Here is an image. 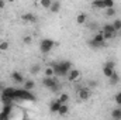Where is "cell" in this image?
<instances>
[{"instance_id": "obj_1", "label": "cell", "mask_w": 121, "mask_h": 120, "mask_svg": "<svg viewBox=\"0 0 121 120\" xmlns=\"http://www.w3.org/2000/svg\"><path fill=\"white\" fill-rule=\"evenodd\" d=\"M54 72L58 76H68V72L72 69V62L70 61H63L59 64H54Z\"/></svg>"}, {"instance_id": "obj_2", "label": "cell", "mask_w": 121, "mask_h": 120, "mask_svg": "<svg viewBox=\"0 0 121 120\" xmlns=\"http://www.w3.org/2000/svg\"><path fill=\"white\" fill-rule=\"evenodd\" d=\"M54 47H55V41L51 40V38H44V40L39 42V50H41L42 54H48Z\"/></svg>"}, {"instance_id": "obj_3", "label": "cell", "mask_w": 121, "mask_h": 120, "mask_svg": "<svg viewBox=\"0 0 121 120\" xmlns=\"http://www.w3.org/2000/svg\"><path fill=\"white\" fill-rule=\"evenodd\" d=\"M42 83H44V86L45 88H48V89L54 90V92H56L58 90V82L54 79V76H45L44 78V81H42Z\"/></svg>"}, {"instance_id": "obj_4", "label": "cell", "mask_w": 121, "mask_h": 120, "mask_svg": "<svg viewBox=\"0 0 121 120\" xmlns=\"http://www.w3.org/2000/svg\"><path fill=\"white\" fill-rule=\"evenodd\" d=\"M79 78H80V71H79V69L72 68V69L68 72V81H69V82H76Z\"/></svg>"}, {"instance_id": "obj_5", "label": "cell", "mask_w": 121, "mask_h": 120, "mask_svg": "<svg viewBox=\"0 0 121 120\" xmlns=\"http://www.w3.org/2000/svg\"><path fill=\"white\" fill-rule=\"evenodd\" d=\"M78 96H79L80 100H87L90 97V90L86 89V88H82V89L78 90Z\"/></svg>"}, {"instance_id": "obj_6", "label": "cell", "mask_w": 121, "mask_h": 120, "mask_svg": "<svg viewBox=\"0 0 121 120\" xmlns=\"http://www.w3.org/2000/svg\"><path fill=\"white\" fill-rule=\"evenodd\" d=\"M14 92H16L14 88H4L1 92V97H9V99L14 100Z\"/></svg>"}, {"instance_id": "obj_7", "label": "cell", "mask_w": 121, "mask_h": 120, "mask_svg": "<svg viewBox=\"0 0 121 120\" xmlns=\"http://www.w3.org/2000/svg\"><path fill=\"white\" fill-rule=\"evenodd\" d=\"M11 79H13V82H16V83H24V76H23L20 72H13V74H11Z\"/></svg>"}, {"instance_id": "obj_8", "label": "cell", "mask_w": 121, "mask_h": 120, "mask_svg": "<svg viewBox=\"0 0 121 120\" xmlns=\"http://www.w3.org/2000/svg\"><path fill=\"white\" fill-rule=\"evenodd\" d=\"M114 72H116L114 66H110V65H106V64H104V66H103V74H104L107 78H110Z\"/></svg>"}, {"instance_id": "obj_9", "label": "cell", "mask_w": 121, "mask_h": 120, "mask_svg": "<svg viewBox=\"0 0 121 120\" xmlns=\"http://www.w3.org/2000/svg\"><path fill=\"white\" fill-rule=\"evenodd\" d=\"M60 105H62V103H60L58 99H56V100H54V102L49 105V110H51L52 113H58V110H59Z\"/></svg>"}, {"instance_id": "obj_10", "label": "cell", "mask_w": 121, "mask_h": 120, "mask_svg": "<svg viewBox=\"0 0 121 120\" xmlns=\"http://www.w3.org/2000/svg\"><path fill=\"white\" fill-rule=\"evenodd\" d=\"M60 10V1H58V0H55V1H52V4H51V7H49V11L51 13H59Z\"/></svg>"}, {"instance_id": "obj_11", "label": "cell", "mask_w": 121, "mask_h": 120, "mask_svg": "<svg viewBox=\"0 0 121 120\" xmlns=\"http://www.w3.org/2000/svg\"><path fill=\"white\" fill-rule=\"evenodd\" d=\"M21 18H23V21H27V23H34V21H35V16H34L32 13H26V14H23Z\"/></svg>"}, {"instance_id": "obj_12", "label": "cell", "mask_w": 121, "mask_h": 120, "mask_svg": "<svg viewBox=\"0 0 121 120\" xmlns=\"http://www.w3.org/2000/svg\"><path fill=\"white\" fill-rule=\"evenodd\" d=\"M58 113H59L60 116H66V115L69 113V107H68V105H66V103H62V105H60Z\"/></svg>"}, {"instance_id": "obj_13", "label": "cell", "mask_w": 121, "mask_h": 120, "mask_svg": "<svg viewBox=\"0 0 121 120\" xmlns=\"http://www.w3.org/2000/svg\"><path fill=\"white\" fill-rule=\"evenodd\" d=\"M86 18H87V16L85 13H79L78 17H76V23L78 24H83V23H86Z\"/></svg>"}, {"instance_id": "obj_14", "label": "cell", "mask_w": 121, "mask_h": 120, "mask_svg": "<svg viewBox=\"0 0 121 120\" xmlns=\"http://www.w3.org/2000/svg\"><path fill=\"white\" fill-rule=\"evenodd\" d=\"M91 4H93V7H96V9H99V10H104V9H106L103 0H93Z\"/></svg>"}, {"instance_id": "obj_15", "label": "cell", "mask_w": 121, "mask_h": 120, "mask_svg": "<svg viewBox=\"0 0 121 120\" xmlns=\"http://www.w3.org/2000/svg\"><path fill=\"white\" fill-rule=\"evenodd\" d=\"M34 86H35V82H34V81H31V79H28V81H24V89L32 90V89H34Z\"/></svg>"}, {"instance_id": "obj_16", "label": "cell", "mask_w": 121, "mask_h": 120, "mask_svg": "<svg viewBox=\"0 0 121 120\" xmlns=\"http://www.w3.org/2000/svg\"><path fill=\"white\" fill-rule=\"evenodd\" d=\"M108 79H110V83H111V85H116V83H118V82H120V76H118V74H117V72H114Z\"/></svg>"}, {"instance_id": "obj_17", "label": "cell", "mask_w": 121, "mask_h": 120, "mask_svg": "<svg viewBox=\"0 0 121 120\" xmlns=\"http://www.w3.org/2000/svg\"><path fill=\"white\" fill-rule=\"evenodd\" d=\"M111 117L113 119H121V109H114L113 112H111Z\"/></svg>"}, {"instance_id": "obj_18", "label": "cell", "mask_w": 121, "mask_h": 120, "mask_svg": "<svg viewBox=\"0 0 121 120\" xmlns=\"http://www.w3.org/2000/svg\"><path fill=\"white\" fill-rule=\"evenodd\" d=\"M101 31H107V32H117V31L114 30V27H113V23L111 24H104V27H103V30Z\"/></svg>"}, {"instance_id": "obj_19", "label": "cell", "mask_w": 121, "mask_h": 120, "mask_svg": "<svg viewBox=\"0 0 121 120\" xmlns=\"http://www.w3.org/2000/svg\"><path fill=\"white\" fill-rule=\"evenodd\" d=\"M113 27H114L116 31H121V20L120 18H116V20L113 21Z\"/></svg>"}, {"instance_id": "obj_20", "label": "cell", "mask_w": 121, "mask_h": 120, "mask_svg": "<svg viewBox=\"0 0 121 120\" xmlns=\"http://www.w3.org/2000/svg\"><path fill=\"white\" fill-rule=\"evenodd\" d=\"M104 10H106V16H108V17L116 16V9H114V7H107V9H104Z\"/></svg>"}, {"instance_id": "obj_21", "label": "cell", "mask_w": 121, "mask_h": 120, "mask_svg": "<svg viewBox=\"0 0 121 120\" xmlns=\"http://www.w3.org/2000/svg\"><path fill=\"white\" fill-rule=\"evenodd\" d=\"M39 4H41V7H44V9H49L51 4H52V0H41Z\"/></svg>"}, {"instance_id": "obj_22", "label": "cell", "mask_w": 121, "mask_h": 120, "mask_svg": "<svg viewBox=\"0 0 121 120\" xmlns=\"http://www.w3.org/2000/svg\"><path fill=\"white\" fill-rule=\"evenodd\" d=\"M39 69H41V66H39L38 64H35V65H32V66H31V69H30L31 75H37V74L39 72Z\"/></svg>"}, {"instance_id": "obj_23", "label": "cell", "mask_w": 121, "mask_h": 120, "mask_svg": "<svg viewBox=\"0 0 121 120\" xmlns=\"http://www.w3.org/2000/svg\"><path fill=\"white\" fill-rule=\"evenodd\" d=\"M58 100H59L60 103H66V102L69 100V95H68V93H60V96L58 97Z\"/></svg>"}, {"instance_id": "obj_24", "label": "cell", "mask_w": 121, "mask_h": 120, "mask_svg": "<svg viewBox=\"0 0 121 120\" xmlns=\"http://www.w3.org/2000/svg\"><path fill=\"white\" fill-rule=\"evenodd\" d=\"M9 50V42L7 41H1L0 42V52H4Z\"/></svg>"}, {"instance_id": "obj_25", "label": "cell", "mask_w": 121, "mask_h": 120, "mask_svg": "<svg viewBox=\"0 0 121 120\" xmlns=\"http://www.w3.org/2000/svg\"><path fill=\"white\" fill-rule=\"evenodd\" d=\"M55 72H54V66H48L45 69V76H54Z\"/></svg>"}, {"instance_id": "obj_26", "label": "cell", "mask_w": 121, "mask_h": 120, "mask_svg": "<svg viewBox=\"0 0 121 120\" xmlns=\"http://www.w3.org/2000/svg\"><path fill=\"white\" fill-rule=\"evenodd\" d=\"M103 32V35H104V40L107 41V40H110V38H113L114 37V34L116 32H107V31H101Z\"/></svg>"}, {"instance_id": "obj_27", "label": "cell", "mask_w": 121, "mask_h": 120, "mask_svg": "<svg viewBox=\"0 0 121 120\" xmlns=\"http://www.w3.org/2000/svg\"><path fill=\"white\" fill-rule=\"evenodd\" d=\"M103 3H104L106 9L107 7H114V0H103Z\"/></svg>"}, {"instance_id": "obj_28", "label": "cell", "mask_w": 121, "mask_h": 120, "mask_svg": "<svg viewBox=\"0 0 121 120\" xmlns=\"http://www.w3.org/2000/svg\"><path fill=\"white\" fill-rule=\"evenodd\" d=\"M114 100H116V103H117L118 106H121V92H118V93L114 96Z\"/></svg>"}, {"instance_id": "obj_29", "label": "cell", "mask_w": 121, "mask_h": 120, "mask_svg": "<svg viewBox=\"0 0 121 120\" xmlns=\"http://www.w3.org/2000/svg\"><path fill=\"white\" fill-rule=\"evenodd\" d=\"M9 117H10L9 115H6V113H3V112L0 113V120H7Z\"/></svg>"}, {"instance_id": "obj_30", "label": "cell", "mask_w": 121, "mask_h": 120, "mask_svg": "<svg viewBox=\"0 0 121 120\" xmlns=\"http://www.w3.org/2000/svg\"><path fill=\"white\" fill-rule=\"evenodd\" d=\"M31 40H32V38H31L30 35H28V37H24V38H23L24 44H30V42H31Z\"/></svg>"}, {"instance_id": "obj_31", "label": "cell", "mask_w": 121, "mask_h": 120, "mask_svg": "<svg viewBox=\"0 0 121 120\" xmlns=\"http://www.w3.org/2000/svg\"><path fill=\"white\" fill-rule=\"evenodd\" d=\"M4 6H6V3H4V0H0V11L4 9Z\"/></svg>"}, {"instance_id": "obj_32", "label": "cell", "mask_w": 121, "mask_h": 120, "mask_svg": "<svg viewBox=\"0 0 121 120\" xmlns=\"http://www.w3.org/2000/svg\"><path fill=\"white\" fill-rule=\"evenodd\" d=\"M7 1H9V3H14L16 0H7Z\"/></svg>"}, {"instance_id": "obj_33", "label": "cell", "mask_w": 121, "mask_h": 120, "mask_svg": "<svg viewBox=\"0 0 121 120\" xmlns=\"http://www.w3.org/2000/svg\"><path fill=\"white\" fill-rule=\"evenodd\" d=\"M38 1H41V0H38Z\"/></svg>"}]
</instances>
